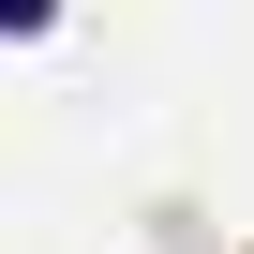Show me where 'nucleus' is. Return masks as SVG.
<instances>
[{
  "label": "nucleus",
  "instance_id": "obj_1",
  "mask_svg": "<svg viewBox=\"0 0 254 254\" xmlns=\"http://www.w3.org/2000/svg\"><path fill=\"white\" fill-rule=\"evenodd\" d=\"M45 15H60V0H0V30H45Z\"/></svg>",
  "mask_w": 254,
  "mask_h": 254
}]
</instances>
